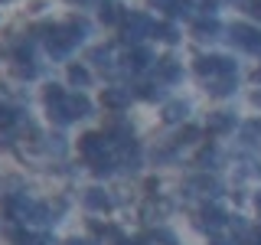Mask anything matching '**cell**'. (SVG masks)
Returning a JSON list of instances; mask_svg holds the SVG:
<instances>
[{
	"label": "cell",
	"mask_w": 261,
	"mask_h": 245,
	"mask_svg": "<svg viewBox=\"0 0 261 245\" xmlns=\"http://www.w3.org/2000/svg\"><path fill=\"white\" fill-rule=\"evenodd\" d=\"M43 33H46L49 56H53V59H65V56L88 36V23L82 20V16H72L69 23H59V27H56V23L53 27H43Z\"/></svg>",
	"instance_id": "1"
},
{
	"label": "cell",
	"mask_w": 261,
	"mask_h": 245,
	"mask_svg": "<svg viewBox=\"0 0 261 245\" xmlns=\"http://www.w3.org/2000/svg\"><path fill=\"white\" fill-rule=\"evenodd\" d=\"M196 76L202 82H216V79H239V62L228 56H199L196 59Z\"/></svg>",
	"instance_id": "2"
},
{
	"label": "cell",
	"mask_w": 261,
	"mask_h": 245,
	"mask_svg": "<svg viewBox=\"0 0 261 245\" xmlns=\"http://www.w3.org/2000/svg\"><path fill=\"white\" fill-rule=\"evenodd\" d=\"M153 27H157V23L147 13H127L124 23H121V43H127L130 49L141 46L147 36H153Z\"/></svg>",
	"instance_id": "3"
},
{
	"label": "cell",
	"mask_w": 261,
	"mask_h": 245,
	"mask_svg": "<svg viewBox=\"0 0 261 245\" xmlns=\"http://www.w3.org/2000/svg\"><path fill=\"white\" fill-rule=\"evenodd\" d=\"M228 39H232V46L245 49V53L261 56V30L258 27H248V23H232V27H228Z\"/></svg>",
	"instance_id": "4"
},
{
	"label": "cell",
	"mask_w": 261,
	"mask_h": 245,
	"mask_svg": "<svg viewBox=\"0 0 261 245\" xmlns=\"http://www.w3.org/2000/svg\"><path fill=\"white\" fill-rule=\"evenodd\" d=\"M108 144L111 141H108V134H105V131H88V134L79 137V154L92 163V160H98V157H105V154H108Z\"/></svg>",
	"instance_id": "5"
},
{
	"label": "cell",
	"mask_w": 261,
	"mask_h": 245,
	"mask_svg": "<svg viewBox=\"0 0 261 245\" xmlns=\"http://www.w3.org/2000/svg\"><path fill=\"white\" fill-rule=\"evenodd\" d=\"M186 196H206V200H216V196H222V183H219L216 177H209V174H199V177H193V180H186Z\"/></svg>",
	"instance_id": "6"
},
{
	"label": "cell",
	"mask_w": 261,
	"mask_h": 245,
	"mask_svg": "<svg viewBox=\"0 0 261 245\" xmlns=\"http://www.w3.org/2000/svg\"><path fill=\"white\" fill-rule=\"evenodd\" d=\"M222 226H228V216L219 206H202L196 212V229H202V232H219Z\"/></svg>",
	"instance_id": "7"
},
{
	"label": "cell",
	"mask_w": 261,
	"mask_h": 245,
	"mask_svg": "<svg viewBox=\"0 0 261 245\" xmlns=\"http://www.w3.org/2000/svg\"><path fill=\"white\" fill-rule=\"evenodd\" d=\"M157 82L160 85H176V82H183V62L173 59V56L157 59Z\"/></svg>",
	"instance_id": "8"
},
{
	"label": "cell",
	"mask_w": 261,
	"mask_h": 245,
	"mask_svg": "<svg viewBox=\"0 0 261 245\" xmlns=\"http://www.w3.org/2000/svg\"><path fill=\"white\" fill-rule=\"evenodd\" d=\"M153 62H157V59H153V53H150L147 46H134V49L124 56V69L134 72V76H137V72H147Z\"/></svg>",
	"instance_id": "9"
},
{
	"label": "cell",
	"mask_w": 261,
	"mask_h": 245,
	"mask_svg": "<svg viewBox=\"0 0 261 245\" xmlns=\"http://www.w3.org/2000/svg\"><path fill=\"white\" fill-rule=\"evenodd\" d=\"M82 203H85V209H92V212H108V209L114 206V200L101 190V186H92V190H85V193H82Z\"/></svg>",
	"instance_id": "10"
},
{
	"label": "cell",
	"mask_w": 261,
	"mask_h": 245,
	"mask_svg": "<svg viewBox=\"0 0 261 245\" xmlns=\"http://www.w3.org/2000/svg\"><path fill=\"white\" fill-rule=\"evenodd\" d=\"M186 114H190V105H186L183 98H173V102H163V111H160L163 125H183V121H186Z\"/></svg>",
	"instance_id": "11"
},
{
	"label": "cell",
	"mask_w": 261,
	"mask_h": 245,
	"mask_svg": "<svg viewBox=\"0 0 261 245\" xmlns=\"http://www.w3.org/2000/svg\"><path fill=\"white\" fill-rule=\"evenodd\" d=\"M101 105H105V108H111V111H124L127 105H130V92H127V88L111 85V88H105V92H101Z\"/></svg>",
	"instance_id": "12"
},
{
	"label": "cell",
	"mask_w": 261,
	"mask_h": 245,
	"mask_svg": "<svg viewBox=\"0 0 261 245\" xmlns=\"http://www.w3.org/2000/svg\"><path fill=\"white\" fill-rule=\"evenodd\" d=\"M219 33H222V27H219L216 16H202V20L193 23V36L199 39V43H209V39H219Z\"/></svg>",
	"instance_id": "13"
},
{
	"label": "cell",
	"mask_w": 261,
	"mask_h": 245,
	"mask_svg": "<svg viewBox=\"0 0 261 245\" xmlns=\"http://www.w3.org/2000/svg\"><path fill=\"white\" fill-rule=\"evenodd\" d=\"M206 128H209V134H228V131H235V114L232 111H212Z\"/></svg>",
	"instance_id": "14"
},
{
	"label": "cell",
	"mask_w": 261,
	"mask_h": 245,
	"mask_svg": "<svg viewBox=\"0 0 261 245\" xmlns=\"http://www.w3.org/2000/svg\"><path fill=\"white\" fill-rule=\"evenodd\" d=\"M108 141L111 144H118V147H127V144H134V128L124 125V121H114V125H108Z\"/></svg>",
	"instance_id": "15"
},
{
	"label": "cell",
	"mask_w": 261,
	"mask_h": 245,
	"mask_svg": "<svg viewBox=\"0 0 261 245\" xmlns=\"http://www.w3.org/2000/svg\"><path fill=\"white\" fill-rule=\"evenodd\" d=\"M98 16H101V23L105 27H114V23H124V7L118 4V0H105L101 4V10H98Z\"/></svg>",
	"instance_id": "16"
},
{
	"label": "cell",
	"mask_w": 261,
	"mask_h": 245,
	"mask_svg": "<svg viewBox=\"0 0 261 245\" xmlns=\"http://www.w3.org/2000/svg\"><path fill=\"white\" fill-rule=\"evenodd\" d=\"M88 62H95L98 69H105V72H114V56H111V46H95V49H88Z\"/></svg>",
	"instance_id": "17"
},
{
	"label": "cell",
	"mask_w": 261,
	"mask_h": 245,
	"mask_svg": "<svg viewBox=\"0 0 261 245\" xmlns=\"http://www.w3.org/2000/svg\"><path fill=\"white\" fill-rule=\"evenodd\" d=\"M46 111H49V121H56L59 128H65V125H72V111H69V98L65 102H56V105H46Z\"/></svg>",
	"instance_id": "18"
},
{
	"label": "cell",
	"mask_w": 261,
	"mask_h": 245,
	"mask_svg": "<svg viewBox=\"0 0 261 245\" xmlns=\"http://www.w3.org/2000/svg\"><path fill=\"white\" fill-rule=\"evenodd\" d=\"M235 85H239V79H216V82H206V92L212 98H228L235 95Z\"/></svg>",
	"instance_id": "19"
},
{
	"label": "cell",
	"mask_w": 261,
	"mask_h": 245,
	"mask_svg": "<svg viewBox=\"0 0 261 245\" xmlns=\"http://www.w3.org/2000/svg\"><path fill=\"white\" fill-rule=\"evenodd\" d=\"M23 121V111L13 105H0V131H13Z\"/></svg>",
	"instance_id": "20"
},
{
	"label": "cell",
	"mask_w": 261,
	"mask_h": 245,
	"mask_svg": "<svg viewBox=\"0 0 261 245\" xmlns=\"http://www.w3.org/2000/svg\"><path fill=\"white\" fill-rule=\"evenodd\" d=\"M13 72H16L20 79H36V76H39V65L33 62V56H16Z\"/></svg>",
	"instance_id": "21"
},
{
	"label": "cell",
	"mask_w": 261,
	"mask_h": 245,
	"mask_svg": "<svg viewBox=\"0 0 261 245\" xmlns=\"http://www.w3.org/2000/svg\"><path fill=\"white\" fill-rule=\"evenodd\" d=\"M137 98H144V102H163L167 98V88H160V82H147V85H137Z\"/></svg>",
	"instance_id": "22"
},
{
	"label": "cell",
	"mask_w": 261,
	"mask_h": 245,
	"mask_svg": "<svg viewBox=\"0 0 261 245\" xmlns=\"http://www.w3.org/2000/svg\"><path fill=\"white\" fill-rule=\"evenodd\" d=\"M69 82H72L75 88H88V85H92V72H88L82 62H72V65H69Z\"/></svg>",
	"instance_id": "23"
},
{
	"label": "cell",
	"mask_w": 261,
	"mask_h": 245,
	"mask_svg": "<svg viewBox=\"0 0 261 245\" xmlns=\"http://www.w3.org/2000/svg\"><path fill=\"white\" fill-rule=\"evenodd\" d=\"M69 111H72V118H88V114H92V102H88V98L85 95H69Z\"/></svg>",
	"instance_id": "24"
},
{
	"label": "cell",
	"mask_w": 261,
	"mask_h": 245,
	"mask_svg": "<svg viewBox=\"0 0 261 245\" xmlns=\"http://www.w3.org/2000/svg\"><path fill=\"white\" fill-rule=\"evenodd\" d=\"M114 170H118V157H111V154H105V157L92 160V174H95V177H111Z\"/></svg>",
	"instance_id": "25"
},
{
	"label": "cell",
	"mask_w": 261,
	"mask_h": 245,
	"mask_svg": "<svg viewBox=\"0 0 261 245\" xmlns=\"http://www.w3.org/2000/svg\"><path fill=\"white\" fill-rule=\"evenodd\" d=\"M153 36H157L160 43H167V46L179 43V30L173 27V23H157V27H153Z\"/></svg>",
	"instance_id": "26"
},
{
	"label": "cell",
	"mask_w": 261,
	"mask_h": 245,
	"mask_svg": "<svg viewBox=\"0 0 261 245\" xmlns=\"http://www.w3.org/2000/svg\"><path fill=\"white\" fill-rule=\"evenodd\" d=\"M193 10H196V7H193V0H173L167 13L173 16V20H190V16H193Z\"/></svg>",
	"instance_id": "27"
},
{
	"label": "cell",
	"mask_w": 261,
	"mask_h": 245,
	"mask_svg": "<svg viewBox=\"0 0 261 245\" xmlns=\"http://www.w3.org/2000/svg\"><path fill=\"white\" fill-rule=\"evenodd\" d=\"M65 98H69V92H65L62 85H56V82H49V85H46V92H43V102H46V105L65 102Z\"/></svg>",
	"instance_id": "28"
},
{
	"label": "cell",
	"mask_w": 261,
	"mask_h": 245,
	"mask_svg": "<svg viewBox=\"0 0 261 245\" xmlns=\"http://www.w3.org/2000/svg\"><path fill=\"white\" fill-rule=\"evenodd\" d=\"M16 193H23V183L16 177L0 180V200H10V196H16Z\"/></svg>",
	"instance_id": "29"
},
{
	"label": "cell",
	"mask_w": 261,
	"mask_h": 245,
	"mask_svg": "<svg viewBox=\"0 0 261 245\" xmlns=\"http://www.w3.org/2000/svg\"><path fill=\"white\" fill-rule=\"evenodd\" d=\"M13 242L16 245H53L49 235H30V232H13Z\"/></svg>",
	"instance_id": "30"
},
{
	"label": "cell",
	"mask_w": 261,
	"mask_h": 245,
	"mask_svg": "<svg viewBox=\"0 0 261 245\" xmlns=\"http://www.w3.org/2000/svg\"><path fill=\"white\" fill-rule=\"evenodd\" d=\"M43 147H46V151L49 154H56V157H62V154H65V137L62 134H49V137H43Z\"/></svg>",
	"instance_id": "31"
},
{
	"label": "cell",
	"mask_w": 261,
	"mask_h": 245,
	"mask_svg": "<svg viewBox=\"0 0 261 245\" xmlns=\"http://www.w3.org/2000/svg\"><path fill=\"white\" fill-rule=\"evenodd\" d=\"M167 212H170V206H167V203H147V206H144V219H147V223H153V216H167Z\"/></svg>",
	"instance_id": "32"
},
{
	"label": "cell",
	"mask_w": 261,
	"mask_h": 245,
	"mask_svg": "<svg viewBox=\"0 0 261 245\" xmlns=\"http://www.w3.org/2000/svg\"><path fill=\"white\" fill-rule=\"evenodd\" d=\"M219 160H222V154H219L216 147H209V151H202L199 157H196V167H216Z\"/></svg>",
	"instance_id": "33"
},
{
	"label": "cell",
	"mask_w": 261,
	"mask_h": 245,
	"mask_svg": "<svg viewBox=\"0 0 261 245\" xmlns=\"http://www.w3.org/2000/svg\"><path fill=\"white\" fill-rule=\"evenodd\" d=\"M196 137H199V131H196V128H183V131H179V137H173V144L176 147H186V144H193Z\"/></svg>",
	"instance_id": "34"
},
{
	"label": "cell",
	"mask_w": 261,
	"mask_h": 245,
	"mask_svg": "<svg viewBox=\"0 0 261 245\" xmlns=\"http://www.w3.org/2000/svg\"><path fill=\"white\" fill-rule=\"evenodd\" d=\"M245 13L251 16V20H261V0H245Z\"/></svg>",
	"instance_id": "35"
},
{
	"label": "cell",
	"mask_w": 261,
	"mask_h": 245,
	"mask_svg": "<svg viewBox=\"0 0 261 245\" xmlns=\"http://www.w3.org/2000/svg\"><path fill=\"white\" fill-rule=\"evenodd\" d=\"M153 7H160V10H170V4H173V0H150Z\"/></svg>",
	"instance_id": "36"
},
{
	"label": "cell",
	"mask_w": 261,
	"mask_h": 245,
	"mask_svg": "<svg viewBox=\"0 0 261 245\" xmlns=\"http://www.w3.org/2000/svg\"><path fill=\"white\" fill-rule=\"evenodd\" d=\"M114 245H144V242H141V239H118Z\"/></svg>",
	"instance_id": "37"
},
{
	"label": "cell",
	"mask_w": 261,
	"mask_h": 245,
	"mask_svg": "<svg viewBox=\"0 0 261 245\" xmlns=\"http://www.w3.org/2000/svg\"><path fill=\"white\" fill-rule=\"evenodd\" d=\"M65 245H92V242H88V239H79V235H75V239H69Z\"/></svg>",
	"instance_id": "38"
},
{
	"label": "cell",
	"mask_w": 261,
	"mask_h": 245,
	"mask_svg": "<svg viewBox=\"0 0 261 245\" xmlns=\"http://www.w3.org/2000/svg\"><path fill=\"white\" fill-rule=\"evenodd\" d=\"M212 245H239L235 239H212Z\"/></svg>",
	"instance_id": "39"
},
{
	"label": "cell",
	"mask_w": 261,
	"mask_h": 245,
	"mask_svg": "<svg viewBox=\"0 0 261 245\" xmlns=\"http://www.w3.org/2000/svg\"><path fill=\"white\" fill-rule=\"evenodd\" d=\"M251 102H255V105H258V108H261V88H258V92H255V95H251Z\"/></svg>",
	"instance_id": "40"
},
{
	"label": "cell",
	"mask_w": 261,
	"mask_h": 245,
	"mask_svg": "<svg viewBox=\"0 0 261 245\" xmlns=\"http://www.w3.org/2000/svg\"><path fill=\"white\" fill-rule=\"evenodd\" d=\"M251 79H255L258 85H261V65H258V69H255V76H251Z\"/></svg>",
	"instance_id": "41"
},
{
	"label": "cell",
	"mask_w": 261,
	"mask_h": 245,
	"mask_svg": "<svg viewBox=\"0 0 261 245\" xmlns=\"http://www.w3.org/2000/svg\"><path fill=\"white\" fill-rule=\"evenodd\" d=\"M251 245H261V235H258V239H255V242H251Z\"/></svg>",
	"instance_id": "42"
}]
</instances>
